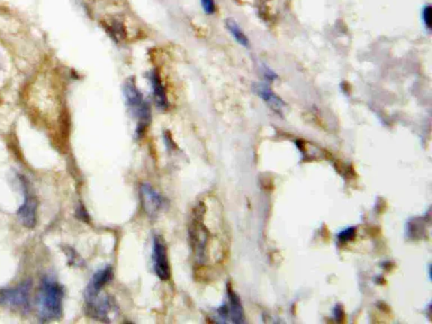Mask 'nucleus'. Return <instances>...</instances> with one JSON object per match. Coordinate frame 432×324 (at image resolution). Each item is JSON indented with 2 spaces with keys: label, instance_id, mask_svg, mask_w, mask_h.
Segmentation results:
<instances>
[{
  "label": "nucleus",
  "instance_id": "f03ea898",
  "mask_svg": "<svg viewBox=\"0 0 432 324\" xmlns=\"http://www.w3.org/2000/svg\"><path fill=\"white\" fill-rule=\"evenodd\" d=\"M124 97L127 109L136 123V138H142L151 122V108L136 86L134 79L129 78L125 81Z\"/></svg>",
  "mask_w": 432,
  "mask_h": 324
},
{
  "label": "nucleus",
  "instance_id": "4468645a",
  "mask_svg": "<svg viewBox=\"0 0 432 324\" xmlns=\"http://www.w3.org/2000/svg\"><path fill=\"white\" fill-rule=\"evenodd\" d=\"M104 26L111 39H114L116 42L120 43L125 39L126 30L123 21H120V19H111L106 21Z\"/></svg>",
  "mask_w": 432,
  "mask_h": 324
},
{
  "label": "nucleus",
  "instance_id": "6e6552de",
  "mask_svg": "<svg viewBox=\"0 0 432 324\" xmlns=\"http://www.w3.org/2000/svg\"><path fill=\"white\" fill-rule=\"evenodd\" d=\"M21 183L24 192V201L18 208L17 215L25 228H33L37 222V201L35 196L30 192L24 178H21Z\"/></svg>",
  "mask_w": 432,
  "mask_h": 324
},
{
  "label": "nucleus",
  "instance_id": "0eeeda50",
  "mask_svg": "<svg viewBox=\"0 0 432 324\" xmlns=\"http://www.w3.org/2000/svg\"><path fill=\"white\" fill-rule=\"evenodd\" d=\"M226 296V302L216 309L217 321L242 323L244 322V312L240 298L232 291L231 287H228Z\"/></svg>",
  "mask_w": 432,
  "mask_h": 324
},
{
  "label": "nucleus",
  "instance_id": "7ed1b4c3",
  "mask_svg": "<svg viewBox=\"0 0 432 324\" xmlns=\"http://www.w3.org/2000/svg\"><path fill=\"white\" fill-rule=\"evenodd\" d=\"M205 206L203 204L196 207L192 214V223L189 225V239L192 251L195 253L196 260L199 264H204L207 259L208 248V230L204 223Z\"/></svg>",
  "mask_w": 432,
  "mask_h": 324
},
{
  "label": "nucleus",
  "instance_id": "dca6fc26",
  "mask_svg": "<svg viewBox=\"0 0 432 324\" xmlns=\"http://www.w3.org/2000/svg\"><path fill=\"white\" fill-rule=\"evenodd\" d=\"M354 235H356V228H345V231L340 232L338 239L340 243H345L354 239Z\"/></svg>",
  "mask_w": 432,
  "mask_h": 324
},
{
  "label": "nucleus",
  "instance_id": "f8f14e48",
  "mask_svg": "<svg viewBox=\"0 0 432 324\" xmlns=\"http://www.w3.org/2000/svg\"><path fill=\"white\" fill-rule=\"evenodd\" d=\"M253 89H255V93L260 97L264 102H267L273 111H276L277 114H282V109L285 107V102H282V99L280 97L277 96L276 93H273L271 88H269V84H264V82H259V84H253Z\"/></svg>",
  "mask_w": 432,
  "mask_h": 324
},
{
  "label": "nucleus",
  "instance_id": "6ab92c4d",
  "mask_svg": "<svg viewBox=\"0 0 432 324\" xmlns=\"http://www.w3.org/2000/svg\"><path fill=\"white\" fill-rule=\"evenodd\" d=\"M3 57H1V53H0V70L3 69Z\"/></svg>",
  "mask_w": 432,
  "mask_h": 324
},
{
  "label": "nucleus",
  "instance_id": "f3484780",
  "mask_svg": "<svg viewBox=\"0 0 432 324\" xmlns=\"http://www.w3.org/2000/svg\"><path fill=\"white\" fill-rule=\"evenodd\" d=\"M201 7L206 15H213L216 12V5L214 0H201Z\"/></svg>",
  "mask_w": 432,
  "mask_h": 324
},
{
  "label": "nucleus",
  "instance_id": "a211bd4d",
  "mask_svg": "<svg viewBox=\"0 0 432 324\" xmlns=\"http://www.w3.org/2000/svg\"><path fill=\"white\" fill-rule=\"evenodd\" d=\"M333 313H334V316H336V320H338V318H341L342 316V309L341 307H340V305H336V309H334V311H333Z\"/></svg>",
  "mask_w": 432,
  "mask_h": 324
},
{
  "label": "nucleus",
  "instance_id": "9b49d317",
  "mask_svg": "<svg viewBox=\"0 0 432 324\" xmlns=\"http://www.w3.org/2000/svg\"><path fill=\"white\" fill-rule=\"evenodd\" d=\"M111 279H113V268L111 266H106L105 268L98 270L90 279L89 284H88L86 291H84V297L93 296V295L102 293V288L109 284Z\"/></svg>",
  "mask_w": 432,
  "mask_h": 324
},
{
  "label": "nucleus",
  "instance_id": "2eb2a0df",
  "mask_svg": "<svg viewBox=\"0 0 432 324\" xmlns=\"http://www.w3.org/2000/svg\"><path fill=\"white\" fill-rule=\"evenodd\" d=\"M421 17H422L423 25L426 30H431V6L430 5H426L423 7Z\"/></svg>",
  "mask_w": 432,
  "mask_h": 324
},
{
  "label": "nucleus",
  "instance_id": "ddd939ff",
  "mask_svg": "<svg viewBox=\"0 0 432 324\" xmlns=\"http://www.w3.org/2000/svg\"><path fill=\"white\" fill-rule=\"evenodd\" d=\"M225 26H226V30H228V33L231 34L232 37H233L241 46L246 48H250L249 39H248L246 34L243 32L240 25L237 24V21H234L232 18H228V19L225 21Z\"/></svg>",
  "mask_w": 432,
  "mask_h": 324
},
{
  "label": "nucleus",
  "instance_id": "39448f33",
  "mask_svg": "<svg viewBox=\"0 0 432 324\" xmlns=\"http://www.w3.org/2000/svg\"><path fill=\"white\" fill-rule=\"evenodd\" d=\"M84 300L88 315L98 321H111V316L116 313L117 305L111 296L98 293L93 296L84 297Z\"/></svg>",
  "mask_w": 432,
  "mask_h": 324
},
{
  "label": "nucleus",
  "instance_id": "423d86ee",
  "mask_svg": "<svg viewBox=\"0 0 432 324\" xmlns=\"http://www.w3.org/2000/svg\"><path fill=\"white\" fill-rule=\"evenodd\" d=\"M152 264L156 276L161 280H169L171 277L170 264L165 240L161 235H154L152 242Z\"/></svg>",
  "mask_w": 432,
  "mask_h": 324
},
{
  "label": "nucleus",
  "instance_id": "9d476101",
  "mask_svg": "<svg viewBox=\"0 0 432 324\" xmlns=\"http://www.w3.org/2000/svg\"><path fill=\"white\" fill-rule=\"evenodd\" d=\"M147 77H149V81H150L154 104H156V107L160 111H167L169 108L168 96H167L165 84L162 82L160 72L156 69L151 70Z\"/></svg>",
  "mask_w": 432,
  "mask_h": 324
},
{
  "label": "nucleus",
  "instance_id": "1a4fd4ad",
  "mask_svg": "<svg viewBox=\"0 0 432 324\" xmlns=\"http://www.w3.org/2000/svg\"><path fill=\"white\" fill-rule=\"evenodd\" d=\"M140 197L144 213L151 219L156 217L161 212L162 207L165 206V198L150 183H142L140 186Z\"/></svg>",
  "mask_w": 432,
  "mask_h": 324
},
{
  "label": "nucleus",
  "instance_id": "f257e3e1",
  "mask_svg": "<svg viewBox=\"0 0 432 324\" xmlns=\"http://www.w3.org/2000/svg\"><path fill=\"white\" fill-rule=\"evenodd\" d=\"M63 296V287L55 279L51 277H44L42 279L37 297L39 314L42 321H55L61 318Z\"/></svg>",
  "mask_w": 432,
  "mask_h": 324
},
{
  "label": "nucleus",
  "instance_id": "20e7f679",
  "mask_svg": "<svg viewBox=\"0 0 432 324\" xmlns=\"http://www.w3.org/2000/svg\"><path fill=\"white\" fill-rule=\"evenodd\" d=\"M30 291L32 282L30 280L15 287L3 288L0 291V304L19 312H27L30 306Z\"/></svg>",
  "mask_w": 432,
  "mask_h": 324
}]
</instances>
